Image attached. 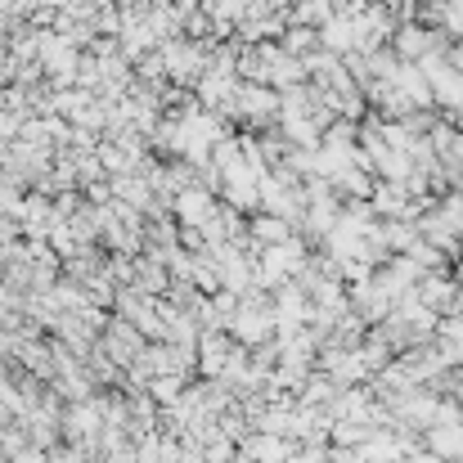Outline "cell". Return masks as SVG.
Listing matches in <instances>:
<instances>
[{
  "label": "cell",
  "mask_w": 463,
  "mask_h": 463,
  "mask_svg": "<svg viewBox=\"0 0 463 463\" xmlns=\"http://www.w3.org/2000/svg\"><path fill=\"white\" fill-rule=\"evenodd\" d=\"M446 45H450V36H446L441 27L419 23V18H410V23H401V27L392 32V50H396L401 59H410V63H419V59H428L432 50H446Z\"/></svg>",
  "instance_id": "6da1fadb"
},
{
  "label": "cell",
  "mask_w": 463,
  "mask_h": 463,
  "mask_svg": "<svg viewBox=\"0 0 463 463\" xmlns=\"http://www.w3.org/2000/svg\"><path fill=\"white\" fill-rule=\"evenodd\" d=\"M221 203H216V194L212 189H203V184H189V189H180L175 198H171V216L180 221V225H194V230H203L207 221H212V212H216Z\"/></svg>",
  "instance_id": "7a4b0ae2"
},
{
  "label": "cell",
  "mask_w": 463,
  "mask_h": 463,
  "mask_svg": "<svg viewBox=\"0 0 463 463\" xmlns=\"http://www.w3.org/2000/svg\"><path fill=\"white\" fill-rule=\"evenodd\" d=\"M248 239H252V252H261V248H275V243L298 239V230H293V221L279 216V212H252V221H248Z\"/></svg>",
  "instance_id": "3957f363"
},
{
  "label": "cell",
  "mask_w": 463,
  "mask_h": 463,
  "mask_svg": "<svg viewBox=\"0 0 463 463\" xmlns=\"http://www.w3.org/2000/svg\"><path fill=\"white\" fill-rule=\"evenodd\" d=\"M234 337L221 328V333H203L198 337V378H221L225 373V364H230V355H234Z\"/></svg>",
  "instance_id": "277c9868"
},
{
  "label": "cell",
  "mask_w": 463,
  "mask_h": 463,
  "mask_svg": "<svg viewBox=\"0 0 463 463\" xmlns=\"http://www.w3.org/2000/svg\"><path fill=\"white\" fill-rule=\"evenodd\" d=\"M373 184H378V175H373L364 162H351V166H342V171L333 175V189H337L342 203H346V198H373Z\"/></svg>",
  "instance_id": "5b68a950"
},
{
  "label": "cell",
  "mask_w": 463,
  "mask_h": 463,
  "mask_svg": "<svg viewBox=\"0 0 463 463\" xmlns=\"http://www.w3.org/2000/svg\"><path fill=\"white\" fill-rule=\"evenodd\" d=\"M337 392H342V383H337L328 369H310V378L302 383V392H298V405H310V410H328V405L337 401Z\"/></svg>",
  "instance_id": "8992f818"
},
{
  "label": "cell",
  "mask_w": 463,
  "mask_h": 463,
  "mask_svg": "<svg viewBox=\"0 0 463 463\" xmlns=\"http://www.w3.org/2000/svg\"><path fill=\"white\" fill-rule=\"evenodd\" d=\"M423 446L450 463H463V423H437L423 432Z\"/></svg>",
  "instance_id": "52a82bcc"
},
{
  "label": "cell",
  "mask_w": 463,
  "mask_h": 463,
  "mask_svg": "<svg viewBox=\"0 0 463 463\" xmlns=\"http://www.w3.org/2000/svg\"><path fill=\"white\" fill-rule=\"evenodd\" d=\"M279 45H284L288 54H298V59H310L315 50H324L319 27H307V23H288V32L279 36Z\"/></svg>",
  "instance_id": "ba28073f"
},
{
  "label": "cell",
  "mask_w": 463,
  "mask_h": 463,
  "mask_svg": "<svg viewBox=\"0 0 463 463\" xmlns=\"http://www.w3.org/2000/svg\"><path fill=\"white\" fill-rule=\"evenodd\" d=\"M369 437H373V423H360V419H333V437H328V446L360 450Z\"/></svg>",
  "instance_id": "9c48e42d"
},
{
  "label": "cell",
  "mask_w": 463,
  "mask_h": 463,
  "mask_svg": "<svg viewBox=\"0 0 463 463\" xmlns=\"http://www.w3.org/2000/svg\"><path fill=\"white\" fill-rule=\"evenodd\" d=\"M189 383H194L189 373H157L154 383H149V396H154L157 405H175V401L184 396Z\"/></svg>",
  "instance_id": "30bf717a"
},
{
  "label": "cell",
  "mask_w": 463,
  "mask_h": 463,
  "mask_svg": "<svg viewBox=\"0 0 463 463\" xmlns=\"http://www.w3.org/2000/svg\"><path fill=\"white\" fill-rule=\"evenodd\" d=\"M432 387H437L441 396H450V401H455V405L463 410V369H459V364H450V369H446V373H441Z\"/></svg>",
  "instance_id": "8fae6325"
},
{
  "label": "cell",
  "mask_w": 463,
  "mask_h": 463,
  "mask_svg": "<svg viewBox=\"0 0 463 463\" xmlns=\"http://www.w3.org/2000/svg\"><path fill=\"white\" fill-rule=\"evenodd\" d=\"M446 63L463 72V36H450V45H446Z\"/></svg>",
  "instance_id": "7c38bea8"
}]
</instances>
